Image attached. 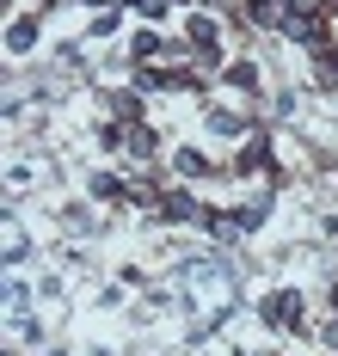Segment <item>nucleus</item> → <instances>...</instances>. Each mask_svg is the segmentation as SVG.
Segmentation results:
<instances>
[{
    "label": "nucleus",
    "instance_id": "14",
    "mask_svg": "<svg viewBox=\"0 0 338 356\" xmlns=\"http://www.w3.org/2000/svg\"><path fill=\"white\" fill-rule=\"evenodd\" d=\"M332 314H338V283H332Z\"/></svg>",
    "mask_w": 338,
    "mask_h": 356
},
{
    "label": "nucleus",
    "instance_id": "11",
    "mask_svg": "<svg viewBox=\"0 0 338 356\" xmlns=\"http://www.w3.org/2000/svg\"><path fill=\"white\" fill-rule=\"evenodd\" d=\"M172 166H179V178H197V172H209V154H203V147H179Z\"/></svg>",
    "mask_w": 338,
    "mask_h": 356
},
{
    "label": "nucleus",
    "instance_id": "10",
    "mask_svg": "<svg viewBox=\"0 0 338 356\" xmlns=\"http://www.w3.org/2000/svg\"><path fill=\"white\" fill-rule=\"evenodd\" d=\"M314 74H320V86H338V37L326 49H314Z\"/></svg>",
    "mask_w": 338,
    "mask_h": 356
},
{
    "label": "nucleus",
    "instance_id": "9",
    "mask_svg": "<svg viewBox=\"0 0 338 356\" xmlns=\"http://www.w3.org/2000/svg\"><path fill=\"white\" fill-rule=\"evenodd\" d=\"M222 80L234 86V92H259V68H252V62H227Z\"/></svg>",
    "mask_w": 338,
    "mask_h": 356
},
{
    "label": "nucleus",
    "instance_id": "3",
    "mask_svg": "<svg viewBox=\"0 0 338 356\" xmlns=\"http://www.w3.org/2000/svg\"><path fill=\"white\" fill-rule=\"evenodd\" d=\"M154 221H203V203H197V191H166L160 197V209H154Z\"/></svg>",
    "mask_w": 338,
    "mask_h": 356
},
{
    "label": "nucleus",
    "instance_id": "15",
    "mask_svg": "<svg viewBox=\"0 0 338 356\" xmlns=\"http://www.w3.org/2000/svg\"><path fill=\"white\" fill-rule=\"evenodd\" d=\"M179 6H197V0H179Z\"/></svg>",
    "mask_w": 338,
    "mask_h": 356
},
{
    "label": "nucleus",
    "instance_id": "2",
    "mask_svg": "<svg viewBox=\"0 0 338 356\" xmlns=\"http://www.w3.org/2000/svg\"><path fill=\"white\" fill-rule=\"evenodd\" d=\"M142 99H148L142 86H117V92H105V117L129 129V123H142Z\"/></svg>",
    "mask_w": 338,
    "mask_h": 356
},
{
    "label": "nucleus",
    "instance_id": "5",
    "mask_svg": "<svg viewBox=\"0 0 338 356\" xmlns=\"http://www.w3.org/2000/svg\"><path fill=\"white\" fill-rule=\"evenodd\" d=\"M86 191H92V203H123V197H129V184H123L117 172H92Z\"/></svg>",
    "mask_w": 338,
    "mask_h": 356
},
{
    "label": "nucleus",
    "instance_id": "12",
    "mask_svg": "<svg viewBox=\"0 0 338 356\" xmlns=\"http://www.w3.org/2000/svg\"><path fill=\"white\" fill-rule=\"evenodd\" d=\"M264 215H271V191H252V197L240 203V221H246V227H259Z\"/></svg>",
    "mask_w": 338,
    "mask_h": 356
},
{
    "label": "nucleus",
    "instance_id": "13",
    "mask_svg": "<svg viewBox=\"0 0 338 356\" xmlns=\"http://www.w3.org/2000/svg\"><path fill=\"white\" fill-rule=\"evenodd\" d=\"M326 344H332V350H338V320H332V325H326Z\"/></svg>",
    "mask_w": 338,
    "mask_h": 356
},
{
    "label": "nucleus",
    "instance_id": "1",
    "mask_svg": "<svg viewBox=\"0 0 338 356\" xmlns=\"http://www.w3.org/2000/svg\"><path fill=\"white\" fill-rule=\"evenodd\" d=\"M259 320L264 325H283V332H301V325H307V295H301V289H277V295H264V301H259Z\"/></svg>",
    "mask_w": 338,
    "mask_h": 356
},
{
    "label": "nucleus",
    "instance_id": "7",
    "mask_svg": "<svg viewBox=\"0 0 338 356\" xmlns=\"http://www.w3.org/2000/svg\"><path fill=\"white\" fill-rule=\"evenodd\" d=\"M240 13H246L252 25H283V13H289V0H240Z\"/></svg>",
    "mask_w": 338,
    "mask_h": 356
},
{
    "label": "nucleus",
    "instance_id": "8",
    "mask_svg": "<svg viewBox=\"0 0 338 356\" xmlns=\"http://www.w3.org/2000/svg\"><path fill=\"white\" fill-rule=\"evenodd\" d=\"M31 43H38V19L25 13V19H13V25H6V49H13V56H25Z\"/></svg>",
    "mask_w": 338,
    "mask_h": 356
},
{
    "label": "nucleus",
    "instance_id": "6",
    "mask_svg": "<svg viewBox=\"0 0 338 356\" xmlns=\"http://www.w3.org/2000/svg\"><path fill=\"white\" fill-rule=\"evenodd\" d=\"M123 147H129L136 160H154V154H160V136H154L148 123H129V129H123Z\"/></svg>",
    "mask_w": 338,
    "mask_h": 356
},
{
    "label": "nucleus",
    "instance_id": "4",
    "mask_svg": "<svg viewBox=\"0 0 338 356\" xmlns=\"http://www.w3.org/2000/svg\"><path fill=\"white\" fill-rule=\"evenodd\" d=\"M234 172H271V136H246L240 142V154H234Z\"/></svg>",
    "mask_w": 338,
    "mask_h": 356
}]
</instances>
